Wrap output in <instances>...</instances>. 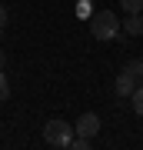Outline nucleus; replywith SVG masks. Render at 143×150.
Here are the masks:
<instances>
[{
    "mask_svg": "<svg viewBox=\"0 0 143 150\" xmlns=\"http://www.w3.org/2000/svg\"><path fill=\"white\" fill-rule=\"evenodd\" d=\"M120 27H123L127 37H140V33H143V17H140V13H127V17L120 20Z\"/></svg>",
    "mask_w": 143,
    "mask_h": 150,
    "instance_id": "obj_5",
    "label": "nucleus"
},
{
    "mask_svg": "<svg viewBox=\"0 0 143 150\" xmlns=\"http://www.w3.org/2000/svg\"><path fill=\"white\" fill-rule=\"evenodd\" d=\"M127 70H130L133 77H137V80H143V57H137V60H130V64H127Z\"/></svg>",
    "mask_w": 143,
    "mask_h": 150,
    "instance_id": "obj_8",
    "label": "nucleus"
},
{
    "mask_svg": "<svg viewBox=\"0 0 143 150\" xmlns=\"http://www.w3.org/2000/svg\"><path fill=\"white\" fill-rule=\"evenodd\" d=\"M73 134H77V130L70 127L67 120H60V117H53L47 127H43V140H47L50 147H70V144H73Z\"/></svg>",
    "mask_w": 143,
    "mask_h": 150,
    "instance_id": "obj_2",
    "label": "nucleus"
},
{
    "mask_svg": "<svg viewBox=\"0 0 143 150\" xmlns=\"http://www.w3.org/2000/svg\"><path fill=\"white\" fill-rule=\"evenodd\" d=\"M70 147H73V150H87V147H90V137H80V134H77Z\"/></svg>",
    "mask_w": 143,
    "mask_h": 150,
    "instance_id": "obj_10",
    "label": "nucleus"
},
{
    "mask_svg": "<svg viewBox=\"0 0 143 150\" xmlns=\"http://www.w3.org/2000/svg\"><path fill=\"white\" fill-rule=\"evenodd\" d=\"M90 33L97 40H117L123 27H120V17L110 13V10H93L90 13Z\"/></svg>",
    "mask_w": 143,
    "mask_h": 150,
    "instance_id": "obj_1",
    "label": "nucleus"
},
{
    "mask_svg": "<svg viewBox=\"0 0 143 150\" xmlns=\"http://www.w3.org/2000/svg\"><path fill=\"white\" fill-rule=\"evenodd\" d=\"M130 103H133V113H140V117H143V87H137V90L130 93Z\"/></svg>",
    "mask_w": 143,
    "mask_h": 150,
    "instance_id": "obj_6",
    "label": "nucleus"
},
{
    "mask_svg": "<svg viewBox=\"0 0 143 150\" xmlns=\"http://www.w3.org/2000/svg\"><path fill=\"white\" fill-rule=\"evenodd\" d=\"M120 7H123V13H140L143 0H120Z\"/></svg>",
    "mask_w": 143,
    "mask_h": 150,
    "instance_id": "obj_7",
    "label": "nucleus"
},
{
    "mask_svg": "<svg viewBox=\"0 0 143 150\" xmlns=\"http://www.w3.org/2000/svg\"><path fill=\"white\" fill-rule=\"evenodd\" d=\"M7 100H10V83H7L4 67H0V103H7Z\"/></svg>",
    "mask_w": 143,
    "mask_h": 150,
    "instance_id": "obj_9",
    "label": "nucleus"
},
{
    "mask_svg": "<svg viewBox=\"0 0 143 150\" xmlns=\"http://www.w3.org/2000/svg\"><path fill=\"white\" fill-rule=\"evenodd\" d=\"M4 27H7V7L0 4V30H4Z\"/></svg>",
    "mask_w": 143,
    "mask_h": 150,
    "instance_id": "obj_11",
    "label": "nucleus"
},
{
    "mask_svg": "<svg viewBox=\"0 0 143 150\" xmlns=\"http://www.w3.org/2000/svg\"><path fill=\"white\" fill-rule=\"evenodd\" d=\"M4 64H7V57H4V50H0V67H4Z\"/></svg>",
    "mask_w": 143,
    "mask_h": 150,
    "instance_id": "obj_12",
    "label": "nucleus"
},
{
    "mask_svg": "<svg viewBox=\"0 0 143 150\" xmlns=\"http://www.w3.org/2000/svg\"><path fill=\"white\" fill-rule=\"evenodd\" d=\"M137 87H140V80L130 74L127 67H123V74H117V93H120V97H130L133 90H137Z\"/></svg>",
    "mask_w": 143,
    "mask_h": 150,
    "instance_id": "obj_4",
    "label": "nucleus"
},
{
    "mask_svg": "<svg viewBox=\"0 0 143 150\" xmlns=\"http://www.w3.org/2000/svg\"><path fill=\"white\" fill-rule=\"evenodd\" d=\"M73 130H77V134L80 137H97V134H100V117H97V113L90 110V113H80V120L73 123Z\"/></svg>",
    "mask_w": 143,
    "mask_h": 150,
    "instance_id": "obj_3",
    "label": "nucleus"
}]
</instances>
